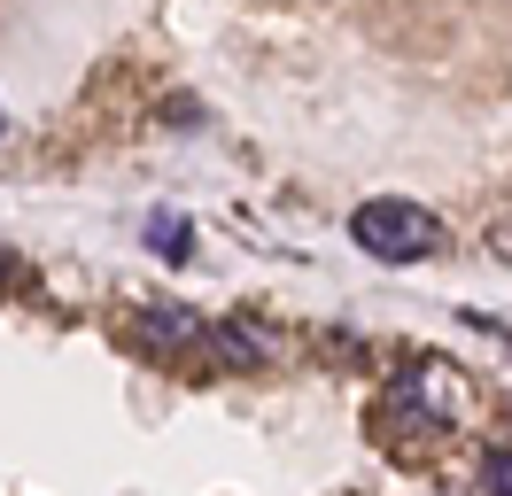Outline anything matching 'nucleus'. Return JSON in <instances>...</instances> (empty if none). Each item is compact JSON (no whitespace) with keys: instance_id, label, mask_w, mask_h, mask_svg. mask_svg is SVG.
Returning a JSON list of instances; mask_svg holds the SVG:
<instances>
[{"instance_id":"obj_2","label":"nucleus","mask_w":512,"mask_h":496,"mask_svg":"<svg viewBox=\"0 0 512 496\" xmlns=\"http://www.w3.org/2000/svg\"><path fill=\"white\" fill-rule=\"evenodd\" d=\"M443 427H450V396L427 372H404L381 396V411H373V434H388V442H427V434H443Z\"/></svg>"},{"instance_id":"obj_6","label":"nucleus","mask_w":512,"mask_h":496,"mask_svg":"<svg viewBox=\"0 0 512 496\" xmlns=\"http://www.w3.org/2000/svg\"><path fill=\"white\" fill-rule=\"evenodd\" d=\"M481 481H489V496H512V450H489Z\"/></svg>"},{"instance_id":"obj_4","label":"nucleus","mask_w":512,"mask_h":496,"mask_svg":"<svg viewBox=\"0 0 512 496\" xmlns=\"http://www.w3.org/2000/svg\"><path fill=\"white\" fill-rule=\"evenodd\" d=\"M210 365H218V372H256V365H272V334H264V326H249V318H218V326H210Z\"/></svg>"},{"instance_id":"obj_3","label":"nucleus","mask_w":512,"mask_h":496,"mask_svg":"<svg viewBox=\"0 0 512 496\" xmlns=\"http://www.w3.org/2000/svg\"><path fill=\"white\" fill-rule=\"evenodd\" d=\"M132 349H148L163 365H194V357H210V326L179 303H148L132 310Z\"/></svg>"},{"instance_id":"obj_5","label":"nucleus","mask_w":512,"mask_h":496,"mask_svg":"<svg viewBox=\"0 0 512 496\" xmlns=\"http://www.w3.org/2000/svg\"><path fill=\"white\" fill-rule=\"evenodd\" d=\"M148 241L179 264V256H194V225H187V217H171V210H156V217H148Z\"/></svg>"},{"instance_id":"obj_1","label":"nucleus","mask_w":512,"mask_h":496,"mask_svg":"<svg viewBox=\"0 0 512 496\" xmlns=\"http://www.w3.org/2000/svg\"><path fill=\"white\" fill-rule=\"evenodd\" d=\"M350 241L365 248V256H381V264H419V256H435V248H443V217L388 194V202H357Z\"/></svg>"}]
</instances>
